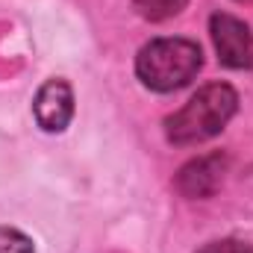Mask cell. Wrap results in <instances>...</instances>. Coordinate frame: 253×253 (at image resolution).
<instances>
[{
    "mask_svg": "<svg viewBox=\"0 0 253 253\" xmlns=\"http://www.w3.org/2000/svg\"><path fill=\"white\" fill-rule=\"evenodd\" d=\"M239 94L227 83H212L200 88L189 103L168 118V138L174 144H197L212 135H218L227 121L236 115Z\"/></svg>",
    "mask_w": 253,
    "mask_h": 253,
    "instance_id": "6da1fadb",
    "label": "cell"
},
{
    "mask_svg": "<svg viewBox=\"0 0 253 253\" xmlns=\"http://www.w3.org/2000/svg\"><path fill=\"white\" fill-rule=\"evenodd\" d=\"M200 253H253L251 245H245V242H236V239H224V242H212V245H206Z\"/></svg>",
    "mask_w": 253,
    "mask_h": 253,
    "instance_id": "ba28073f",
    "label": "cell"
},
{
    "mask_svg": "<svg viewBox=\"0 0 253 253\" xmlns=\"http://www.w3.org/2000/svg\"><path fill=\"white\" fill-rule=\"evenodd\" d=\"M242 3H253V0H242Z\"/></svg>",
    "mask_w": 253,
    "mask_h": 253,
    "instance_id": "9c48e42d",
    "label": "cell"
},
{
    "mask_svg": "<svg viewBox=\"0 0 253 253\" xmlns=\"http://www.w3.org/2000/svg\"><path fill=\"white\" fill-rule=\"evenodd\" d=\"M138 15H144L147 21H168L177 12H183L186 0H132Z\"/></svg>",
    "mask_w": 253,
    "mask_h": 253,
    "instance_id": "8992f818",
    "label": "cell"
},
{
    "mask_svg": "<svg viewBox=\"0 0 253 253\" xmlns=\"http://www.w3.org/2000/svg\"><path fill=\"white\" fill-rule=\"evenodd\" d=\"M212 42L218 50V59L227 68H251L253 65V33L251 27L227 12L212 15L209 21Z\"/></svg>",
    "mask_w": 253,
    "mask_h": 253,
    "instance_id": "3957f363",
    "label": "cell"
},
{
    "mask_svg": "<svg viewBox=\"0 0 253 253\" xmlns=\"http://www.w3.org/2000/svg\"><path fill=\"white\" fill-rule=\"evenodd\" d=\"M224 171H227V159L221 153L191 159L189 165H183L180 174H177V189L186 197H209L221 186Z\"/></svg>",
    "mask_w": 253,
    "mask_h": 253,
    "instance_id": "5b68a950",
    "label": "cell"
},
{
    "mask_svg": "<svg viewBox=\"0 0 253 253\" xmlns=\"http://www.w3.org/2000/svg\"><path fill=\"white\" fill-rule=\"evenodd\" d=\"M200 47L189 39H156L141 47L135 71L138 80L153 91H174L189 85L200 71Z\"/></svg>",
    "mask_w": 253,
    "mask_h": 253,
    "instance_id": "7a4b0ae2",
    "label": "cell"
},
{
    "mask_svg": "<svg viewBox=\"0 0 253 253\" xmlns=\"http://www.w3.org/2000/svg\"><path fill=\"white\" fill-rule=\"evenodd\" d=\"M36 121L44 126L47 132H59L68 126L74 115V91L65 80H47L39 94H36Z\"/></svg>",
    "mask_w": 253,
    "mask_h": 253,
    "instance_id": "277c9868",
    "label": "cell"
},
{
    "mask_svg": "<svg viewBox=\"0 0 253 253\" xmlns=\"http://www.w3.org/2000/svg\"><path fill=\"white\" fill-rule=\"evenodd\" d=\"M0 253H36L33 239H27L21 230L0 227Z\"/></svg>",
    "mask_w": 253,
    "mask_h": 253,
    "instance_id": "52a82bcc",
    "label": "cell"
}]
</instances>
